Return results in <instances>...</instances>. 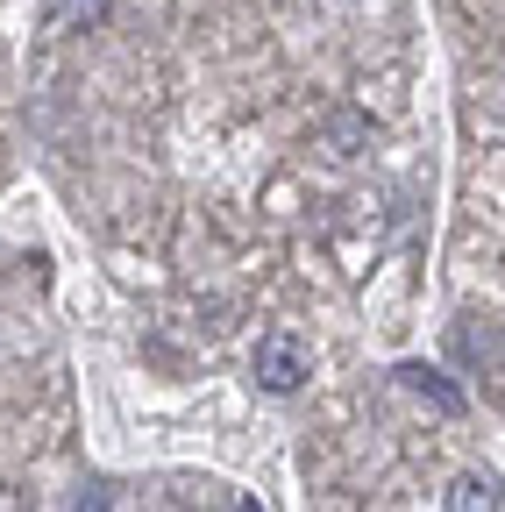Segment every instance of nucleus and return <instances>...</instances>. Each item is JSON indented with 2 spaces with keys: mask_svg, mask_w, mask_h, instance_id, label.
I'll list each match as a JSON object with an SVG mask.
<instances>
[{
  "mask_svg": "<svg viewBox=\"0 0 505 512\" xmlns=\"http://www.w3.org/2000/svg\"><path fill=\"white\" fill-rule=\"evenodd\" d=\"M257 384H264V392H299V384H306V363H299V335L292 328H271L264 342H257Z\"/></svg>",
  "mask_w": 505,
  "mask_h": 512,
  "instance_id": "1",
  "label": "nucleus"
},
{
  "mask_svg": "<svg viewBox=\"0 0 505 512\" xmlns=\"http://www.w3.org/2000/svg\"><path fill=\"white\" fill-rule=\"evenodd\" d=\"M441 505L449 512H491V505H505V491H498V477H456Z\"/></svg>",
  "mask_w": 505,
  "mask_h": 512,
  "instance_id": "2",
  "label": "nucleus"
},
{
  "mask_svg": "<svg viewBox=\"0 0 505 512\" xmlns=\"http://www.w3.org/2000/svg\"><path fill=\"white\" fill-rule=\"evenodd\" d=\"M399 384H413L420 399H434V406L449 413V420L463 413V392H449V377H434V370H413V363H406V370H399Z\"/></svg>",
  "mask_w": 505,
  "mask_h": 512,
  "instance_id": "3",
  "label": "nucleus"
}]
</instances>
